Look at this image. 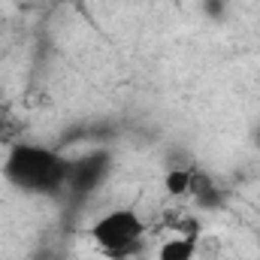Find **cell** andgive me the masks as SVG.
Segmentation results:
<instances>
[{
	"label": "cell",
	"instance_id": "6da1fadb",
	"mask_svg": "<svg viewBox=\"0 0 260 260\" xmlns=\"http://www.w3.org/2000/svg\"><path fill=\"white\" fill-rule=\"evenodd\" d=\"M67 167L70 160L58 157L55 151L43 148V145H24L15 142L9 148V160H6V179L30 194H58L67 185Z\"/></svg>",
	"mask_w": 260,
	"mask_h": 260
},
{
	"label": "cell",
	"instance_id": "7a4b0ae2",
	"mask_svg": "<svg viewBox=\"0 0 260 260\" xmlns=\"http://www.w3.org/2000/svg\"><path fill=\"white\" fill-rule=\"evenodd\" d=\"M91 236H94V242H97L109 257L124 260L139 248V242H142V236H145V224H142V218H139L136 212H130V209H115V212H109L106 218H100V221L91 227Z\"/></svg>",
	"mask_w": 260,
	"mask_h": 260
},
{
	"label": "cell",
	"instance_id": "3957f363",
	"mask_svg": "<svg viewBox=\"0 0 260 260\" xmlns=\"http://www.w3.org/2000/svg\"><path fill=\"white\" fill-rule=\"evenodd\" d=\"M109 173V154L94 151L85 154L79 160H70L67 167V185L73 188V194H91Z\"/></svg>",
	"mask_w": 260,
	"mask_h": 260
},
{
	"label": "cell",
	"instance_id": "277c9868",
	"mask_svg": "<svg viewBox=\"0 0 260 260\" xmlns=\"http://www.w3.org/2000/svg\"><path fill=\"white\" fill-rule=\"evenodd\" d=\"M197 239H200V233H179L176 239H170V242L160 245L157 260H194Z\"/></svg>",
	"mask_w": 260,
	"mask_h": 260
},
{
	"label": "cell",
	"instance_id": "5b68a950",
	"mask_svg": "<svg viewBox=\"0 0 260 260\" xmlns=\"http://www.w3.org/2000/svg\"><path fill=\"white\" fill-rule=\"evenodd\" d=\"M191 194L197 197V203H200L203 209H218V206H221V191H218V185H215L206 173H200V170H194V176H191Z\"/></svg>",
	"mask_w": 260,
	"mask_h": 260
},
{
	"label": "cell",
	"instance_id": "8992f818",
	"mask_svg": "<svg viewBox=\"0 0 260 260\" xmlns=\"http://www.w3.org/2000/svg\"><path fill=\"white\" fill-rule=\"evenodd\" d=\"M191 176H194V170H188V167H176V170H170V173H167V179H164L167 194H170V197L191 194Z\"/></svg>",
	"mask_w": 260,
	"mask_h": 260
},
{
	"label": "cell",
	"instance_id": "52a82bcc",
	"mask_svg": "<svg viewBox=\"0 0 260 260\" xmlns=\"http://www.w3.org/2000/svg\"><path fill=\"white\" fill-rule=\"evenodd\" d=\"M18 133H21V121H18L9 109H0V142L18 139Z\"/></svg>",
	"mask_w": 260,
	"mask_h": 260
},
{
	"label": "cell",
	"instance_id": "ba28073f",
	"mask_svg": "<svg viewBox=\"0 0 260 260\" xmlns=\"http://www.w3.org/2000/svg\"><path fill=\"white\" fill-rule=\"evenodd\" d=\"M203 9H206V15H212V18H221L224 9H227V0H203Z\"/></svg>",
	"mask_w": 260,
	"mask_h": 260
}]
</instances>
